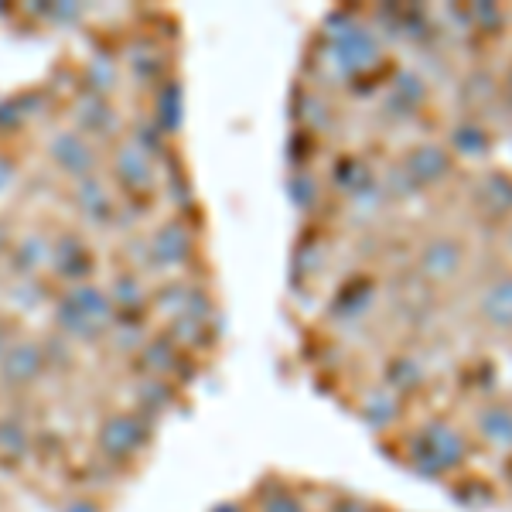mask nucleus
I'll return each mask as SVG.
<instances>
[{"instance_id": "39448f33", "label": "nucleus", "mask_w": 512, "mask_h": 512, "mask_svg": "<svg viewBox=\"0 0 512 512\" xmlns=\"http://www.w3.org/2000/svg\"><path fill=\"white\" fill-rule=\"evenodd\" d=\"M448 140H451L448 151H458V154H465V158H485V154L492 151V137L485 134L475 120L458 123V127L451 130Z\"/></svg>"}, {"instance_id": "423d86ee", "label": "nucleus", "mask_w": 512, "mask_h": 512, "mask_svg": "<svg viewBox=\"0 0 512 512\" xmlns=\"http://www.w3.org/2000/svg\"><path fill=\"white\" fill-rule=\"evenodd\" d=\"M478 427L489 437V444H502V448H512V407H485L482 417H478Z\"/></svg>"}, {"instance_id": "f03ea898", "label": "nucleus", "mask_w": 512, "mask_h": 512, "mask_svg": "<svg viewBox=\"0 0 512 512\" xmlns=\"http://www.w3.org/2000/svg\"><path fill=\"white\" fill-rule=\"evenodd\" d=\"M468 260V246L454 236H434L431 243L420 253V270H424L427 280L434 284H451V280L461 277Z\"/></svg>"}, {"instance_id": "20e7f679", "label": "nucleus", "mask_w": 512, "mask_h": 512, "mask_svg": "<svg viewBox=\"0 0 512 512\" xmlns=\"http://www.w3.org/2000/svg\"><path fill=\"white\" fill-rule=\"evenodd\" d=\"M475 198L489 212H495V216L512 219V175H506V171H485V175L478 178Z\"/></svg>"}, {"instance_id": "f257e3e1", "label": "nucleus", "mask_w": 512, "mask_h": 512, "mask_svg": "<svg viewBox=\"0 0 512 512\" xmlns=\"http://www.w3.org/2000/svg\"><path fill=\"white\" fill-rule=\"evenodd\" d=\"M475 318L489 332H512V270L495 274L475 297Z\"/></svg>"}, {"instance_id": "7ed1b4c3", "label": "nucleus", "mask_w": 512, "mask_h": 512, "mask_svg": "<svg viewBox=\"0 0 512 512\" xmlns=\"http://www.w3.org/2000/svg\"><path fill=\"white\" fill-rule=\"evenodd\" d=\"M407 171L420 185H441L454 171V154L444 144H417L407 154Z\"/></svg>"}, {"instance_id": "0eeeda50", "label": "nucleus", "mask_w": 512, "mask_h": 512, "mask_svg": "<svg viewBox=\"0 0 512 512\" xmlns=\"http://www.w3.org/2000/svg\"><path fill=\"white\" fill-rule=\"evenodd\" d=\"M506 246L512 250V219H509V226H506Z\"/></svg>"}]
</instances>
